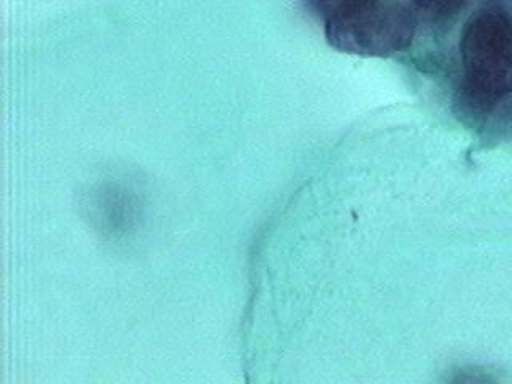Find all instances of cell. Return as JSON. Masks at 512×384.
I'll return each instance as SVG.
<instances>
[{
  "label": "cell",
  "instance_id": "7a4b0ae2",
  "mask_svg": "<svg viewBox=\"0 0 512 384\" xmlns=\"http://www.w3.org/2000/svg\"><path fill=\"white\" fill-rule=\"evenodd\" d=\"M464 84L482 106L512 93V16L500 5L482 8L464 26L460 42Z\"/></svg>",
  "mask_w": 512,
  "mask_h": 384
},
{
  "label": "cell",
  "instance_id": "6da1fadb",
  "mask_svg": "<svg viewBox=\"0 0 512 384\" xmlns=\"http://www.w3.org/2000/svg\"><path fill=\"white\" fill-rule=\"evenodd\" d=\"M324 23L325 39L338 52L389 58L415 37L416 18L402 0H308Z\"/></svg>",
  "mask_w": 512,
  "mask_h": 384
},
{
  "label": "cell",
  "instance_id": "3957f363",
  "mask_svg": "<svg viewBox=\"0 0 512 384\" xmlns=\"http://www.w3.org/2000/svg\"><path fill=\"white\" fill-rule=\"evenodd\" d=\"M468 0H410L413 15L431 24H447L463 12Z\"/></svg>",
  "mask_w": 512,
  "mask_h": 384
}]
</instances>
